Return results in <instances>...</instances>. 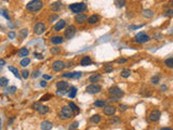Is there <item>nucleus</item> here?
Instances as JSON below:
<instances>
[{
    "label": "nucleus",
    "mask_w": 173,
    "mask_h": 130,
    "mask_svg": "<svg viewBox=\"0 0 173 130\" xmlns=\"http://www.w3.org/2000/svg\"><path fill=\"white\" fill-rule=\"evenodd\" d=\"M43 3L41 0H32L26 4V9L30 12H38L39 10L42 9Z\"/></svg>",
    "instance_id": "f257e3e1"
},
{
    "label": "nucleus",
    "mask_w": 173,
    "mask_h": 130,
    "mask_svg": "<svg viewBox=\"0 0 173 130\" xmlns=\"http://www.w3.org/2000/svg\"><path fill=\"white\" fill-rule=\"evenodd\" d=\"M73 115H74V111L71 110L69 105L62 107V110L60 112V117L62 119H69L73 117Z\"/></svg>",
    "instance_id": "f03ea898"
},
{
    "label": "nucleus",
    "mask_w": 173,
    "mask_h": 130,
    "mask_svg": "<svg viewBox=\"0 0 173 130\" xmlns=\"http://www.w3.org/2000/svg\"><path fill=\"white\" fill-rule=\"evenodd\" d=\"M69 10L73 13H81L83 11L86 10V4H84L83 2H79V3H73L69 5Z\"/></svg>",
    "instance_id": "7ed1b4c3"
},
{
    "label": "nucleus",
    "mask_w": 173,
    "mask_h": 130,
    "mask_svg": "<svg viewBox=\"0 0 173 130\" xmlns=\"http://www.w3.org/2000/svg\"><path fill=\"white\" fill-rule=\"evenodd\" d=\"M101 90H102V87L97 84H92V85L86 87V89H85V91L88 93H90V94H95V93L101 92Z\"/></svg>",
    "instance_id": "20e7f679"
},
{
    "label": "nucleus",
    "mask_w": 173,
    "mask_h": 130,
    "mask_svg": "<svg viewBox=\"0 0 173 130\" xmlns=\"http://www.w3.org/2000/svg\"><path fill=\"white\" fill-rule=\"evenodd\" d=\"M108 92H109L110 96H113L115 98H118V99L121 98V97H123V94H125V92L122 91L120 88H118V87H112Z\"/></svg>",
    "instance_id": "39448f33"
},
{
    "label": "nucleus",
    "mask_w": 173,
    "mask_h": 130,
    "mask_svg": "<svg viewBox=\"0 0 173 130\" xmlns=\"http://www.w3.org/2000/svg\"><path fill=\"white\" fill-rule=\"evenodd\" d=\"M45 31H46V25L43 24V23H41V22L37 23V24L35 25V27H34V33L36 35H38V36L42 35L43 33H45Z\"/></svg>",
    "instance_id": "423d86ee"
},
{
    "label": "nucleus",
    "mask_w": 173,
    "mask_h": 130,
    "mask_svg": "<svg viewBox=\"0 0 173 130\" xmlns=\"http://www.w3.org/2000/svg\"><path fill=\"white\" fill-rule=\"evenodd\" d=\"M135 40H136V42H139V43H145V42L149 41L150 38H149V36H147L146 34L139 33L138 35L135 36Z\"/></svg>",
    "instance_id": "0eeeda50"
},
{
    "label": "nucleus",
    "mask_w": 173,
    "mask_h": 130,
    "mask_svg": "<svg viewBox=\"0 0 173 130\" xmlns=\"http://www.w3.org/2000/svg\"><path fill=\"white\" fill-rule=\"evenodd\" d=\"M75 34H76V27L74 25H70L66 28V31H65V38L71 39L75 36Z\"/></svg>",
    "instance_id": "6e6552de"
},
{
    "label": "nucleus",
    "mask_w": 173,
    "mask_h": 130,
    "mask_svg": "<svg viewBox=\"0 0 173 130\" xmlns=\"http://www.w3.org/2000/svg\"><path fill=\"white\" fill-rule=\"evenodd\" d=\"M160 116H161V113H160V111H158V110H154L153 112H151L150 114H149V120L150 121H154V122H156V121H158L160 119Z\"/></svg>",
    "instance_id": "1a4fd4ad"
},
{
    "label": "nucleus",
    "mask_w": 173,
    "mask_h": 130,
    "mask_svg": "<svg viewBox=\"0 0 173 130\" xmlns=\"http://www.w3.org/2000/svg\"><path fill=\"white\" fill-rule=\"evenodd\" d=\"M65 67H66V65L63 61H55L53 64H52V68L55 70V72H61L63 70Z\"/></svg>",
    "instance_id": "9d476101"
},
{
    "label": "nucleus",
    "mask_w": 173,
    "mask_h": 130,
    "mask_svg": "<svg viewBox=\"0 0 173 130\" xmlns=\"http://www.w3.org/2000/svg\"><path fill=\"white\" fill-rule=\"evenodd\" d=\"M86 20H88V19H86V15L83 14V13H79V14H77V15L75 16V21H76V23H78V24L85 23Z\"/></svg>",
    "instance_id": "9b49d317"
},
{
    "label": "nucleus",
    "mask_w": 173,
    "mask_h": 130,
    "mask_svg": "<svg viewBox=\"0 0 173 130\" xmlns=\"http://www.w3.org/2000/svg\"><path fill=\"white\" fill-rule=\"evenodd\" d=\"M103 112L105 115H107V116H112V115H114L116 113V107L115 106H106V107H104Z\"/></svg>",
    "instance_id": "f8f14e48"
},
{
    "label": "nucleus",
    "mask_w": 173,
    "mask_h": 130,
    "mask_svg": "<svg viewBox=\"0 0 173 130\" xmlns=\"http://www.w3.org/2000/svg\"><path fill=\"white\" fill-rule=\"evenodd\" d=\"M65 26H66V22H65L64 20H61V21H59V22H57V23L54 25L53 29H54L55 32H60L61 29H63Z\"/></svg>",
    "instance_id": "ddd939ff"
},
{
    "label": "nucleus",
    "mask_w": 173,
    "mask_h": 130,
    "mask_svg": "<svg viewBox=\"0 0 173 130\" xmlns=\"http://www.w3.org/2000/svg\"><path fill=\"white\" fill-rule=\"evenodd\" d=\"M41 129L42 130H51L53 128V124L51 121H49V120H45V121H42L41 122Z\"/></svg>",
    "instance_id": "4468645a"
},
{
    "label": "nucleus",
    "mask_w": 173,
    "mask_h": 130,
    "mask_svg": "<svg viewBox=\"0 0 173 130\" xmlns=\"http://www.w3.org/2000/svg\"><path fill=\"white\" fill-rule=\"evenodd\" d=\"M63 41H64V39L61 36H53L51 38V42L53 45H61V43H63Z\"/></svg>",
    "instance_id": "2eb2a0df"
},
{
    "label": "nucleus",
    "mask_w": 173,
    "mask_h": 130,
    "mask_svg": "<svg viewBox=\"0 0 173 130\" xmlns=\"http://www.w3.org/2000/svg\"><path fill=\"white\" fill-rule=\"evenodd\" d=\"M91 64H92V60L90 56H84L80 61V65H82V66H88V65H91Z\"/></svg>",
    "instance_id": "dca6fc26"
},
{
    "label": "nucleus",
    "mask_w": 173,
    "mask_h": 130,
    "mask_svg": "<svg viewBox=\"0 0 173 130\" xmlns=\"http://www.w3.org/2000/svg\"><path fill=\"white\" fill-rule=\"evenodd\" d=\"M56 87H57V89L67 90V88H68V82L64 81V80H61V81H59V82H56Z\"/></svg>",
    "instance_id": "f3484780"
},
{
    "label": "nucleus",
    "mask_w": 173,
    "mask_h": 130,
    "mask_svg": "<svg viewBox=\"0 0 173 130\" xmlns=\"http://www.w3.org/2000/svg\"><path fill=\"white\" fill-rule=\"evenodd\" d=\"M98 20H100V16L98 15H95V14H93V15H91L90 17H88V23L89 24H95V23H97L98 22Z\"/></svg>",
    "instance_id": "a211bd4d"
},
{
    "label": "nucleus",
    "mask_w": 173,
    "mask_h": 130,
    "mask_svg": "<svg viewBox=\"0 0 173 130\" xmlns=\"http://www.w3.org/2000/svg\"><path fill=\"white\" fill-rule=\"evenodd\" d=\"M28 54H29V50L27 48H21L20 51H18V56L21 57H26Z\"/></svg>",
    "instance_id": "6ab92c4d"
},
{
    "label": "nucleus",
    "mask_w": 173,
    "mask_h": 130,
    "mask_svg": "<svg viewBox=\"0 0 173 130\" xmlns=\"http://www.w3.org/2000/svg\"><path fill=\"white\" fill-rule=\"evenodd\" d=\"M8 69L11 72V73L15 76V77H17V78H21V75H20V72H18V69L16 68V67H14V66H8Z\"/></svg>",
    "instance_id": "aec40b11"
},
{
    "label": "nucleus",
    "mask_w": 173,
    "mask_h": 130,
    "mask_svg": "<svg viewBox=\"0 0 173 130\" xmlns=\"http://www.w3.org/2000/svg\"><path fill=\"white\" fill-rule=\"evenodd\" d=\"M61 8H62V3H61L60 1L53 2V3L51 4V10H52V11H59Z\"/></svg>",
    "instance_id": "412c9836"
},
{
    "label": "nucleus",
    "mask_w": 173,
    "mask_h": 130,
    "mask_svg": "<svg viewBox=\"0 0 173 130\" xmlns=\"http://www.w3.org/2000/svg\"><path fill=\"white\" fill-rule=\"evenodd\" d=\"M143 15L147 19H151L154 16V12L149 9H145V10H143Z\"/></svg>",
    "instance_id": "4be33fe9"
},
{
    "label": "nucleus",
    "mask_w": 173,
    "mask_h": 130,
    "mask_svg": "<svg viewBox=\"0 0 173 130\" xmlns=\"http://www.w3.org/2000/svg\"><path fill=\"white\" fill-rule=\"evenodd\" d=\"M100 79H101V75L100 74H93L92 76H90L89 80H90V82H97Z\"/></svg>",
    "instance_id": "5701e85b"
},
{
    "label": "nucleus",
    "mask_w": 173,
    "mask_h": 130,
    "mask_svg": "<svg viewBox=\"0 0 173 130\" xmlns=\"http://www.w3.org/2000/svg\"><path fill=\"white\" fill-rule=\"evenodd\" d=\"M76 93H77V88L76 87H71L69 89V92H68V97L70 99H74L76 97Z\"/></svg>",
    "instance_id": "b1692460"
},
{
    "label": "nucleus",
    "mask_w": 173,
    "mask_h": 130,
    "mask_svg": "<svg viewBox=\"0 0 173 130\" xmlns=\"http://www.w3.org/2000/svg\"><path fill=\"white\" fill-rule=\"evenodd\" d=\"M93 105H94L95 107H104L106 105V102L104 100H97V101H95V102L93 103Z\"/></svg>",
    "instance_id": "393cba45"
},
{
    "label": "nucleus",
    "mask_w": 173,
    "mask_h": 130,
    "mask_svg": "<svg viewBox=\"0 0 173 130\" xmlns=\"http://www.w3.org/2000/svg\"><path fill=\"white\" fill-rule=\"evenodd\" d=\"M90 120H91V122H93V124H98V122L101 121V116L98 114L93 115V116L90 118Z\"/></svg>",
    "instance_id": "a878e982"
},
{
    "label": "nucleus",
    "mask_w": 173,
    "mask_h": 130,
    "mask_svg": "<svg viewBox=\"0 0 173 130\" xmlns=\"http://www.w3.org/2000/svg\"><path fill=\"white\" fill-rule=\"evenodd\" d=\"M49 112V107L47 106V105H41L40 106V108L38 110V113L39 114H41V115H43V114H47Z\"/></svg>",
    "instance_id": "bb28decb"
},
{
    "label": "nucleus",
    "mask_w": 173,
    "mask_h": 130,
    "mask_svg": "<svg viewBox=\"0 0 173 130\" xmlns=\"http://www.w3.org/2000/svg\"><path fill=\"white\" fill-rule=\"evenodd\" d=\"M21 66H23V67H25V66H27V65H29L30 64V59H29V57H24V59L23 60H22L21 61Z\"/></svg>",
    "instance_id": "cd10ccee"
},
{
    "label": "nucleus",
    "mask_w": 173,
    "mask_h": 130,
    "mask_svg": "<svg viewBox=\"0 0 173 130\" xmlns=\"http://www.w3.org/2000/svg\"><path fill=\"white\" fill-rule=\"evenodd\" d=\"M121 77H123V78H128V77H130V75H131V70L130 69H123L121 72Z\"/></svg>",
    "instance_id": "c85d7f7f"
},
{
    "label": "nucleus",
    "mask_w": 173,
    "mask_h": 130,
    "mask_svg": "<svg viewBox=\"0 0 173 130\" xmlns=\"http://www.w3.org/2000/svg\"><path fill=\"white\" fill-rule=\"evenodd\" d=\"M27 35H28V29L27 28H23L21 32H20V36H21V38L22 39H24L27 37Z\"/></svg>",
    "instance_id": "c756f323"
},
{
    "label": "nucleus",
    "mask_w": 173,
    "mask_h": 130,
    "mask_svg": "<svg viewBox=\"0 0 173 130\" xmlns=\"http://www.w3.org/2000/svg\"><path fill=\"white\" fill-rule=\"evenodd\" d=\"M9 80H8V78L7 77H1L0 78V87H5L7 85H8Z\"/></svg>",
    "instance_id": "7c9ffc66"
},
{
    "label": "nucleus",
    "mask_w": 173,
    "mask_h": 130,
    "mask_svg": "<svg viewBox=\"0 0 173 130\" xmlns=\"http://www.w3.org/2000/svg\"><path fill=\"white\" fill-rule=\"evenodd\" d=\"M115 3H116V5L118 7V8H123V7L126 5V0H116Z\"/></svg>",
    "instance_id": "2f4dec72"
},
{
    "label": "nucleus",
    "mask_w": 173,
    "mask_h": 130,
    "mask_svg": "<svg viewBox=\"0 0 173 130\" xmlns=\"http://www.w3.org/2000/svg\"><path fill=\"white\" fill-rule=\"evenodd\" d=\"M164 64H165V65H167V66H168V67H170V68H173V57H170V59H168V60H165Z\"/></svg>",
    "instance_id": "473e14b6"
},
{
    "label": "nucleus",
    "mask_w": 173,
    "mask_h": 130,
    "mask_svg": "<svg viewBox=\"0 0 173 130\" xmlns=\"http://www.w3.org/2000/svg\"><path fill=\"white\" fill-rule=\"evenodd\" d=\"M69 106H70V108L73 110L74 112H78L79 113V107L74 103V102H69Z\"/></svg>",
    "instance_id": "72a5a7b5"
},
{
    "label": "nucleus",
    "mask_w": 173,
    "mask_h": 130,
    "mask_svg": "<svg viewBox=\"0 0 173 130\" xmlns=\"http://www.w3.org/2000/svg\"><path fill=\"white\" fill-rule=\"evenodd\" d=\"M104 70L106 72V73H110V72H113V65L106 64L105 66H104Z\"/></svg>",
    "instance_id": "f704fd0d"
},
{
    "label": "nucleus",
    "mask_w": 173,
    "mask_h": 130,
    "mask_svg": "<svg viewBox=\"0 0 173 130\" xmlns=\"http://www.w3.org/2000/svg\"><path fill=\"white\" fill-rule=\"evenodd\" d=\"M22 77L25 78V79H27L28 77H29V72H28L27 69H24L23 72H22Z\"/></svg>",
    "instance_id": "c9c22d12"
},
{
    "label": "nucleus",
    "mask_w": 173,
    "mask_h": 130,
    "mask_svg": "<svg viewBox=\"0 0 173 130\" xmlns=\"http://www.w3.org/2000/svg\"><path fill=\"white\" fill-rule=\"evenodd\" d=\"M50 99H51V94H49V93H48V94H45L43 97H41L40 101H41V102H43V101H49Z\"/></svg>",
    "instance_id": "e433bc0d"
},
{
    "label": "nucleus",
    "mask_w": 173,
    "mask_h": 130,
    "mask_svg": "<svg viewBox=\"0 0 173 130\" xmlns=\"http://www.w3.org/2000/svg\"><path fill=\"white\" fill-rule=\"evenodd\" d=\"M78 126H79V122H78V121H74L73 124L70 125L69 129H70V130H75V129H77V128H78Z\"/></svg>",
    "instance_id": "4c0bfd02"
},
{
    "label": "nucleus",
    "mask_w": 173,
    "mask_h": 130,
    "mask_svg": "<svg viewBox=\"0 0 173 130\" xmlns=\"http://www.w3.org/2000/svg\"><path fill=\"white\" fill-rule=\"evenodd\" d=\"M81 77V73L80 72H74L73 73V78L74 79H78V78H80Z\"/></svg>",
    "instance_id": "58836bf2"
},
{
    "label": "nucleus",
    "mask_w": 173,
    "mask_h": 130,
    "mask_svg": "<svg viewBox=\"0 0 173 130\" xmlns=\"http://www.w3.org/2000/svg\"><path fill=\"white\" fill-rule=\"evenodd\" d=\"M66 91H67V90H64V89H57L56 94H57V96H64L65 93H66Z\"/></svg>",
    "instance_id": "ea45409f"
},
{
    "label": "nucleus",
    "mask_w": 173,
    "mask_h": 130,
    "mask_svg": "<svg viewBox=\"0 0 173 130\" xmlns=\"http://www.w3.org/2000/svg\"><path fill=\"white\" fill-rule=\"evenodd\" d=\"M60 51H61V48H52L51 49L52 54H57V53H60Z\"/></svg>",
    "instance_id": "a19ab883"
},
{
    "label": "nucleus",
    "mask_w": 173,
    "mask_h": 130,
    "mask_svg": "<svg viewBox=\"0 0 173 130\" xmlns=\"http://www.w3.org/2000/svg\"><path fill=\"white\" fill-rule=\"evenodd\" d=\"M40 106H41L40 102H36V103H34V105H33V108H34V110H36V111H38L39 108H40Z\"/></svg>",
    "instance_id": "79ce46f5"
},
{
    "label": "nucleus",
    "mask_w": 173,
    "mask_h": 130,
    "mask_svg": "<svg viewBox=\"0 0 173 130\" xmlns=\"http://www.w3.org/2000/svg\"><path fill=\"white\" fill-rule=\"evenodd\" d=\"M151 82H153V84H158V82H159V77H158V76H154L153 78H151Z\"/></svg>",
    "instance_id": "37998d69"
},
{
    "label": "nucleus",
    "mask_w": 173,
    "mask_h": 130,
    "mask_svg": "<svg viewBox=\"0 0 173 130\" xmlns=\"http://www.w3.org/2000/svg\"><path fill=\"white\" fill-rule=\"evenodd\" d=\"M39 75H40V70H39V69H36V70L33 72V77H34V78H37Z\"/></svg>",
    "instance_id": "c03bdc74"
},
{
    "label": "nucleus",
    "mask_w": 173,
    "mask_h": 130,
    "mask_svg": "<svg viewBox=\"0 0 173 130\" xmlns=\"http://www.w3.org/2000/svg\"><path fill=\"white\" fill-rule=\"evenodd\" d=\"M56 19H59L57 15H51V16H49V22H50V23H52V22H54Z\"/></svg>",
    "instance_id": "a18cd8bd"
},
{
    "label": "nucleus",
    "mask_w": 173,
    "mask_h": 130,
    "mask_svg": "<svg viewBox=\"0 0 173 130\" xmlns=\"http://www.w3.org/2000/svg\"><path fill=\"white\" fill-rule=\"evenodd\" d=\"M127 108H128V106H127V105H123V104H120V105H119V110H120L121 112H125V111H127Z\"/></svg>",
    "instance_id": "49530a36"
},
{
    "label": "nucleus",
    "mask_w": 173,
    "mask_h": 130,
    "mask_svg": "<svg viewBox=\"0 0 173 130\" xmlns=\"http://www.w3.org/2000/svg\"><path fill=\"white\" fill-rule=\"evenodd\" d=\"M63 77H65V78H73V73H64Z\"/></svg>",
    "instance_id": "de8ad7c7"
},
{
    "label": "nucleus",
    "mask_w": 173,
    "mask_h": 130,
    "mask_svg": "<svg viewBox=\"0 0 173 130\" xmlns=\"http://www.w3.org/2000/svg\"><path fill=\"white\" fill-rule=\"evenodd\" d=\"M34 55H35L36 57H37V59H39V60H42V59H43V55H42L41 53H37V52H35V53H34Z\"/></svg>",
    "instance_id": "09e8293b"
},
{
    "label": "nucleus",
    "mask_w": 173,
    "mask_h": 130,
    "mask_svg": "<svg viewBox=\"0 0 173 130\" xmlns=\"http://www.w3.org/2000/svg\"><path fill=\"white\" fill-rule=\"evenodd\" d=\"M161 38H162V35H161V34H155V35H154V39L160 40Z\"/></svg>",
    "instance_id": "8fccbe9b"
},
{
    "label": "nucleus",
    "mask_w": 173,
    "mask_h": 130,
    "mask_svg": "<svg viewBox=\"0 0 173 130\" xmlns=\"http://www.w3.org/2000/svg\"><path fill=\"white\" fill-rule=\"evenodd\" d=\"M15 36H16V34L14 32H10L9 33V38L10 39H14V38H15Z\"/></svg>",
    "instance_id": "3c124183"
},
{
    "label": "nucleus",
    "mask_w": 173,
    "mask_h": 130,
    "mask_svg": "<svg viewBox=\"0 0 173 130\" xmlns=\"http://www.w3.org/2000/svg\"><path fill=\"white\" fill-rule=\"evenodd\" d=\"M143 25H139V26H129V29H139V28H142Z\"/></svg>",
    "instance_id": "603ef678"
},
{
    "label": "nucleus",
    "mask_w": 173,
    "mask_h": 130,
    "mask_svg": "<svg viewBox=\"0 0 173 130\" xmlns=\"http://www.w3.org/2000/svg\"><path fill=\"white\" fill-rule=\"evenodd\" d=\"M43 79L45 80H50V79H52V77L50 75H43Z\"/></svg>",
    "instance_id": "864d4df0"
},
{
    "label": "nucleus",
    "mask_w": 173,
    "mask_h": 130,
    "mask_svg": "<svg viewBox=\"0 0 173 130\" xmlns=\"http://www.w3.org/2000/svg\"><path fill=\"white\" fill-rule=\"evenodd\" d=\"M8 91H10L11 93H14V92L16 91V87H11V88H10V89H9Z\"/></svg>",
    "instance_id": "5fc2aeb1"
},
{
    "label": "nucleus",
    "mask_w": 173,
    "mask_h": 130,
    "mask_svg": "<svg viewBox=\"0 0 173 130\" xmlns=\"http://www.w3.org/2000/svg\"><path fill=\"white\" fill-rule=\"evenodd\" d=\"M116 62H117V63H126L127 60H126V59H118Z\"/></svg>",
    "instance_id": "6e6d98bb"
},
{
    "label": "nucleus",
    "mask_w": 173,
    "mask_h": 130,
    "mask_svg": "<svg viewBox=\"0 0 173 130\" xmlns=\"http://www.w3.org/2000/svg\"><path fill=\"white\" fill-rule=\"evenodd\" d=\"M40 86L41 87H47V81L46 80H41L40 81Z\"/></svg>",
    "instance_id": "4d7b16f0"
},
{
    "label": "nucleus",
    "mask_w": 173,
    "mask_h": 130,
    "mask_svg": "<svg viewBox=\"0 0 173 130\" xmlns=\"http://www.w3.org/2000/svg\"><path fill=\"white\" fill-rule=\"evenodd\" d=\"M165 15H173V10H168L167 13H165Z\"/></svg>",
    "instance_id": "13d9d810"
},
{
    "label": "nucleus",
    "mask_w": 173,
    "mask_h": 130,
    "mask_svg": "<svg viewBox=\"0 0 173 130\" xmlns=\"http://www.w3.org/2000/svg\"><path fill=\"white\" fill-rule=\"evenodd\" d=\"M118 121H119V117H117V116H116V118H115V119H112L113 124H115V122H118Z\"/></svg>",
    "instance_id": "bf43d9fd"
},
{
    "label": "nucleus",
    "mask_w": 173,
    "mask_h": 130,
    "mask_svg": "<svg viewBox=\"0 0 173 130\" xmlns=\"http://www.w3.org/2000/svg\"><path fill=\"white\" fill-rule=\"evenodd\" d=\"M2 12H3L2 14H3V15L5 16V19H8V20H10V16L8 15V14H7V11H2Z\"/></svg>",
    "instance_id": "052dcab7"
},
{
    "label": "nucleus",
    "mask_w": 173,
    "mask_h": 130,
    "mask_svg": "<svg viewBox=\"0 0 173 130\" xmlns=\"http://www.w3.org/2000/svg\"><path fill=\"white\" fill-rule=\"evenodd\" d=\"M5 64V61L3 59H0V65H4Z\"/></svg>",
    "instance_id": "680f3d73"
},
{
    "label": "nucleus",
    "mask_w": 173,
    "mask_h": 130,
    "mask_svg": "<svg viewBox=\"0 0 173 130\" xmlns=\"http://www.w3.org/2000/svg\"><path fill=\"white\" fill-rule=\"evenodd\" d=\"M73 64H74L73 62H69V63H68V65H66V66H68V67H69V66H73Z\"/></svg>",
    "instance_id": "e2e57ef3"
},
{
    "label": "nucleus",
    "mask_w": 173,
    "mask_h": 130,
    "mask_svg": "<svg viewBox=\"0 0 173 130\" xmlns=\"http://www.w3.org/2000/svg\"><path fill=\"white\" fill-rule=\"evenodd\" d=\"M160 130H173L172 128H162V129H160Z\"/></svg>",
    "instance_id": "0e129e2a"
},
{
    "label": "nucleus",
    "mask_w": 173,
    "mask_h": 130,
    "mask_svg": "<svg viewBox=\"0 0 173 130\" xmlns=\"http://www.w3.org/2000/svg\"><path fill=\"white\" fill-rule=\"evenodd\" d=\"M1 124L2 122H1V118H0V130H1Z\"/></svg>",
    "instance_id": "69168bd1"
},
{
    "label": "nucleus",
    "mask_w": 173,
    "mask_h": 130,
    "mask_svg": "<svg viewBox=\"0 0 173 130\" xmlns=\"http://www.w3.org/2000/svg\"><path fill=\"white\" fill-rule=\"evenodd\" d=\"M171 4H172V7H173V1H172V3H171Z\"/></svg>",
    "instance_id": "338daca9"
}]
</instances>
